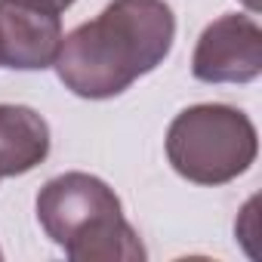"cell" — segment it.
I'll return each mask as SVG.
<instances>
[{
  "label": "cell",
  "mask_w": 262,
  "mask_h": 262,
  "mask_svg": "<svg viewBox=\"0 0 262 262\" xmlns=\"http://www.w3.org/2000/svg\"><path fill=\"white\" fill-rule=\"evenodd\" d=\"M176 16L164 0H111L90 22L62 37L56 71L80 99H114L173 50Z\"/></svg>",
  "instance_id": "1"
},
{
  "label": "cell",
  "mask_w": 262,
  "mask_h": 262,
  "mask_svg": "<svg viewBox=\"0 0 262 262\" xmlns=\"http://www.w3.org/2000/svg\"><path fill=\"white\" fill-rule=\"evenodd\" d=\"M31 4H37V7H47V10H53V13H65L71 4H74V0H31Z\"/></svg>",
  "instance_id": "7"
},
{
  "label": "cell",
  "mask_w": 262,
  "mask_h": 262,
  "mask_svg": "<svg viewBox=\"0 0 262 262\" xmlns=\"http://www.w3.org/2000/svg\"><path fill=\"white\" fill-rule=\"evenodd\" d=\"M62 16L31 0H0V65L43 71L62 47Z\"/></svg>",
  "instance_id": "5"
},
{
  "label": "cell",
  "mask_w": 262,
  "mask_h": 262,
  "mask_svg": "<svg viewBox=\"0 0 262 262\" xmlns=\"http://www.w3.org/2000/svg\"><path fill=\"white\" fill-rule=\"evenodd\" d=\"M37 222L74 262H142L145 247L123 219L120 198L90 173H62L37 194Z\"/></svg>",
  "instance_id": "2"
},
{
  "label": "cell",
  "mask_w": 262,
  "mask_h": 262,
  "mask_svg": "<svg viewBox=\"0 0 262 262\" xmlns=\"http://www.w3.org/2000/svg\"><path fill=\"white\" fill-rule=\"evenodd\" d=\"M50 155V123L28 105H0V176H22Z\"/></svg>",
  "instance_id": "6"
},
{
  "label": "cell",
  "mask_w": 262,
  "mask_h": 262,
  "mask_svg": "<svg viewBox=\"0 0 262 262\" xmlns=\"http://www.w3.org/2000/svg\"><path fill=\"white\" fill-rule=\"evenodd\" d=\"M256 155L259 136L253 120L222 102L191 105L167 129V161L194 185H225L244 176Z\"/></svg>",
  "instance_id": "3"
},
{
  "label": "cell",
  "mask_w": 262,
  "mask_h": 262,
  "mask_svg": "<svg viewBox=\"0 0 262 262\" xmlns=\"http://www.w3.org/2000/svg\"><path fill=\"white\" fill-rule=\"evenodd\" d=\"M191 74L204 83H250L262 74V28L253 16H219L194 47Z\"/></svg>",
  "instance_id": "4"
},
{
  "label": "cell",
  "mask_w": 262,
  "mask_h": 262,
  "mask_svg": "<svg viewBox=\"0 0 262 262\" xmlns=\"http://www.w3.org/2000/svg\"><path fill=\"white\" fill-rule=\"evenodd\" d=\"M244 4H247V10H250V13H256V10H259V0H244Z\"/></svg>",
  "instance_id": "8"
},
{
  "label": "cell",
  "mask_w": 262,
  "mask_h": 262,
  "mask_svg": "<svg viewBox=\"0 0 262 262\" xmlns=\"http://www.w3.org/2000/svg\"><path fill=\"white\" fill-rule=\"evenodd\" d=\"M0 259H4V250H0Z\"/></svg>",
  "instance_id": "9"
}]
</instances>
